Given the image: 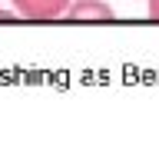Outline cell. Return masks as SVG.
<instances>
[{"label": "cell", "instance_id": "cell-1", "mask_svg": "<svg viewBox=\"0 0 159 149\" xmlns=\"http://www.w3.org/2000/svg\"><path fill=\"white\" fill-rule=\"evenodd\" d=\"M10 3L27 20H57V17H66V7H70V0H10Z\"/></svg>", "mask_w": 159, "mask_h": 149}, {"label": "cell", "instance_id": "cell-2", "mask_svg": "<svg viewBox=\"0 0 159 149\" xmlns=\"http://www.w3.org/2000/svg\"><path fill=\"white\" fill-rule=\"evenodd\" d=\"M66 17L70 20H113V7H109L106 0H70L66 7Z\"/></svg>", "mask_w": 159, "mask_h": 149}, {"label": "cell", "instance_id": "cell-3", "mask_svg": "<svg viewBox=\"0 0 159 149\" xmlns=\"http://www.w3.org/2000/svg\"><path fill=\"white\" fill-rule=\"evenodd\" d=\"M146 13L152 20H159V0H146Z\"/></svg>", "mask_w": 159, "mask_h": 149}]
</instances>
